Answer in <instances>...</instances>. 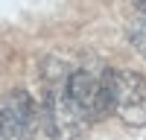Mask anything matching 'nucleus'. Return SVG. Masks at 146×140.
I'll use <instances>...</instances> for the list:
<instances>
[{
	"mask_svg": "<svg viewBox=\"0 0 146 140\" xmlns=\"http://www.w3.org/2000/svg\"><path fill=\"white\" fill-rule=\"evenodd\" d=\"M64 76L67 73H53L47 70V93H44V105H41V120L47 125V134L53 140H85L91 128V120L85 117L76 105L70 102L67 90H64Z\"/></svg>",
	"mask_w": 146,
	"mask_h": 140,
	"instance_id": "f257e3e1",
	"label": "nucleus"
},
{
	"mask_svg": "<svg viewBox=\"0 0 146 140\" xmlns=\"http://www.w3.org/2000/svg\"><path fill=\"white\" fill-rule=\"evenodd\" d=\"M105 82H108V96H111V111L126 125L135 128L146 125V79L135 70L108 67Z\"/></svg>",
	"mask_w": 146,
	"mask_h": 140,
	"instance_id": "f03ea898",
	"label": "nucleus"
},
{
	"mask_svg": "<svg viewBox=\"0 0 146 140\" xmlns=\"http://www.w3.org/2000/svg\"><path fill=\"white\" fill-rule=\"evenodd\" d=\"M129 41H131V47H135L140 55H146V18H137L129 26Z\"/></svg>",
	"mask_w": 146,
	"mask_h": 140,
	"instance_id": "39448f33",
	"label": "nucleus"
},
{
	"mask_svg": "<svg viewBox=\"0 0 146 140\" xmlns=\"http://www.w3.org/2000/svg\"><path fill=\"white\" fill-rule=\"evenodd\" d=\"M135 6H137L140 12H146V0H135Z\"/></svg>",
	"mask_w": 146,
	"mask_h": 140,
	"instance_id": "423d86ee",
	"label": "nucleus"
},
{
	"mask_svg": "<svg viewBox=\"0 0 146 140\" xmlns=\"http://www.w3.org/2000/svg\"><path fill=\"white\" fill-rule=\"evenodd\" d=\"M64 90L70 102L88 117L91 123L102 120L105 114H111V96H108V82L105 70H70L64 76Z\"/></svg>",
	"mask_w": 146,
	"mask_h": 140,
	"instance_id": "7ed1b4c3",
	"label": "nucleus"
},
{
	"mask_svg": "<svg viewBox=\"0 0 146 140\" xmlns=\"http://www.w3.org/2000/svg\"><path fill=\"white\" fill-rule=\"evenodd\" d=\"M41 111L27 90H12L9 99L0 105V140H29L38 128Z\"/></svg>",
	"mask_w": 146,
	"mask_h": 140,
	"instance_id": "20e7f679",
	"label": "nucleus"
}]
</instances>
